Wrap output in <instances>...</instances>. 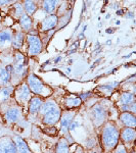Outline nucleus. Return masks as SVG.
I'll return each mask as SVG.
<instances>
[{
  "label": "nucleus",
  "instance_id": "obj_1",
  "mask_svg": "<svg viewBox=\"0 0 136 153\" xmlns=\"http://www.w3.org/2000/svg\"><path fill=\"white\" fill-rule=\"evenodd\" d=\"M120 131L118 127L112 122L105 123L101 131V142L107 151H113L119 144Z\"/></svg>",
  "mask_w": 136,
  "mask_h": 153
},
{
  "label": "nucleus",
  "instance_id": "obj_2",
  "mask_svg": "<svg viewBox=\"0 0 136 153\" xmlns=\"http://www.w3.org/2000/svg\"><path fill=\"white\" fill-rule=\"evenodd\" d=\"M39 112L42 115V122L47 126H54L59 120L61 115V108L52 99H48L43 102Z\"/></svg>",
  "mask_w": 136,
  "mask_h": 153
},
{
  "label": "nucleus",
  "instance_id": "obj_3",
  "mask_svg": "<svg viewBox=\"0 0 136 153\" xmlns=\"http://www.w3.org/2000/svg\"><path fill=\"white\" fill-rule=\"evenodd\" d=\"M26 39L28 42V55L35 56L40 54L43 49V44L40 37L37 34H27Z\"/></svg>",
  "mask_w": 136,
  "mask_h": 153
},
{
  "label": "nucleus",
  "instance_id": "obj_4",
  "mask_svg": "<svg viewBox=\"0 0 136 153\" xmlns=\"http://www.w3.org/2000/svg\"><path fill=\"white\" fill-rule=\"evenodd\" d=\"M27 85H28L30 91L36 95H44L45 90L47 89V87L41 81V79L34 74H30L27 76Z\"/></svg>",
  "mask_w": 136,
  "mask_h": 153
},
{
  "label": "nucleus",
  "instance_id": "obj_5",
  "mask_svg": "<svg viewBox=\"0 0 136 153\" xmlns=\"http://www.w3.org/2000/svg\"><path fill=\"white\" fill-rule=\"evenodd\" d=\"M90 115L93 120V124H94L96 127H99V126L103 125L107 122V118H108L107 109L101 104L93 105L90 110Z\"/></svg>",
  "mask_w": 136,
  "mask_h": 153
},
{
  "label": "nucleus",
  "instance_id": "obj_6",
  "mask_svg": "<svg viewBox=\"0 0 136 153\" xmlns=\"http://www.w3.org/2000/svg\"><path fill=\"white\" fill-rule=\"evenodd\" d=\"M75 115V111H67L61 115V118H59V120H61V132L64 135H67L69 133V127H70L71 123L74 120Z\"/></svg>",
  "mask_w": 136,
  "mask_h": 153
},
{
  "label": "nucleus",
  "instance_id": "obj_7",
  "mask_svg": "<svg viewBox=\"0 0 136 153\" xmlns=\"http://www.w3.org/2000/svg\"><path fill=\"white\" fill-rule=\"evenodd\" d=\"M13 39V31L7 28L0 31V48H7L11 46Z\"/></svg>",
  "mask_w": 136,
  "mask_h": 153
},
{
  "label": "nucleus",
  "instance_id": "obj_8",
  "mask_svg": "<svg viewBox=\"0 0 136 153\" xmlns=\"http://www.w3.org/2000/svg\"><path fill=\"white\" fill-rule=\"evenodd\" d=\"M58 25V16L56 14H49L41 22V31L47 32L53 30Z\"/></svg>",
  "mask_w": 136,
  "mask_h": 153
},
{
  "label": "nucleus",
  "instance_id": "obj_9",
  "mask_svg": "<svg viewBox=\"0 0 136 153\" xmlns=\"http://www.w3.org/2000/svg\"><path fill=\"white\" fill-rule=\"evenodd\" d=\"M22 117H23L22 110L19 107H16V106L9 107L4 112V118L8 123H18L19 120H21Z\"/></svg>",
  "mask_w": 136,
  "mask_h": 153
},
{
  "label": "nucleus",
  "instance_id": "obj_10",
  "mask_svg": "<svg viewBox=\"0 0 136 153\" xmlns=\"http://www.w3.org/2000/svg\"><path fill=\"white\" fill-rule=\"evenodd\" d=\"M0 153H18L13 140L8 137L0 139Z\"/></svg>",
  "mask_w": 136,
  "mask_h": 153
},
{
  "label": "nucleus",
  "instance_id": "obj_11",
  "mask_svg": "<svg viewBox=\"0 0 136 153\" xmlns=\"http://www.w3.org/2000/svg\"><path fill=\"white\" fill-rule=\"evenodd\" d=\"M13 71L16 75H22L25 71V57L23 53H21L19 51H16L14 54V59H13V65H12Z\"/></svg>",
  "mask_w": 136,
  "mask_h": 153
},
{
  "label": "nucleus",
  "instance_id": "obj_12",
  "mask_svg": "<svg viewBox=\"0 0 136 153\" xmlns=\"http://www.w3.org/2000/svg\"><path fill=\"white\" fill-rule=\"evenodd\" d=\"M120 138L123 143L125 144H130V143L134 142L136 138V131L132 128H123L120 131Z\"/></svg>",
  "mask_w": 136,
  "mask_h": 153
},
{
  "label": "nucleus",
  "instance_id": "obj_13",
  "mask_svg": "<svg viewBox=\"0 0 136 153\" xmlns=\"http://www.w3.org/2000/svg\"><path fill=\"white\" fill-rule=\"evenodd\" d=\"M120 120L126 128H132V129H135L136 117H135V114H133V113L122 112L120 114Z\"/></svg>",
  "mask_w": 136,
  "mask_h": 153
},
{
  "label": "nucleus",
  "instance_id": "obj_14",
  "mask_svg": "<svg viewBox=\"0 0 136 153\" xmlns=\"http://www.w3.org/2000/svg\"><path fill=\"white\" fill-rule=\"evenodd\" d=\"M42 104H43V100L41 97H39V96L31 97V99L29 100V112L33 115L37 114L40 111Z\"/></svg>",
  "mask_w": 136,
  "mask_h": 153
},
{
  "label": "nucleus",
  "instance_id": "obj_15",
  "mask_svg": "<svg viewBox=\"0 0 136 153\" xmlns=\"http://www.w3.org/2000/svg\"><path fill=\"white\" fill-rule=\"evenodd\" d=\"M61 3L59 1H56V0H45V1L41 2V7L43 9V11L45 13L49 14H54L56 9L58 8V4Z\"/></svg>",
  "mask_w": 136,
  "mask_h": 153
},
{
  "label": "nucleus",
  "instance_id": "obj_16",
  "mask_svg": "<svg viewBox=\"0 0 136 153\" xmlns=\"http://www.w3.org/2000/svg\"><path fill=\"white\" fill-rule=\"evenodd\" d=\"M25 38H26V34L24 33L22 30L19 31H16V33L13 32V39H12V44L11 46L13 47L16 50H19L21 47L23 46Z\"/></svg>",
  "mask_w": 136,
  "mask_h": 153
},
{
  "label": "nucleus",
  "instance_id": "obj_17",
  "mask_svg": "<svg viewBox=\"0 0 136 153\" xmlns=\"http://www.w3.org/2000/svg\"><path fill=\"white\" fill-rule=\"evenodd\" d=\"M12 140H13L14 144H16V151H18V153H31L27 142L25 141L22 137H19V136H16V137H13V139Z\"/></svg>",
  "mask_w": 136,
  "mask_h": 153
},
{
  "label": "nucleus",
  "instance_id": "obj_18",
  "mask_svg": "<svg viewBox=\"0 0 136 153\" xmlns=\"http://www.w3.org/2000/svg\"><path fill=\"white\" fill-rule=\"evenodd\" d=\"M18 96L19 100L23 101V102H28L31 99V91L27 85V83L22 84L18 89Z\"/></svg>",
  "mask_w": 136,
  "mask_h": 153
},
{
  "label": "nucleus",
  "instance_id": "obj_19",
  "mask_svg": "<svg viewBox=\"0 0 136 153\" xmlns=\"http://www.w3.org/2000/svg\"><path fill=\"white\" fill-rule=\"evenodd\" d=\"M19 26H21V29L24 30V33L25 32L31 31L32 27H33V21H32V18L26 13H24L23 16L19 19Z\"/></svg>",
  "mask_w": 136,
  "mask_h": 153
},
{
  "label": "nucleus",
  "instance_id": "obj_20",
  "mask_svg": "<svg viewBox=\"0 0 136 153\" xmlns=\"http://www.w3.org/2000/svg\"><path fill=\"white\" fill-rule=\"evenodd\" d=\"M22 3H23L25 13L28 14L29 16H33L37 11V9H38V5H37V3L35 1H33V0H25Z\"/></svg>",
  "mask_w": 136,
  "mask_h": 153
},
{
  "label": "nucleus",
  "instance_id": "obj_21",
  "mask_svg": "<svg viewBox=\"0 0 136 153\" xmlns=\"http://www.w3.org/2000/svg\"><path fill=\"white\" fill-rule=\"evenodd\" d=\"M135 102V96L133 93L131 92H123L120 96L119 99V105L120 106H125L131 103Z\"/></svg>",
  "mask_w": 136,
  "mask_h": 153
},
{
  "label": "nucleus",
  "instance_id": "obj_22",
  "mask_svg": "<svg viewBox=\"0 0 136 153\" xmlns=\"http://www.w3.org/2000/svg\"><path fill=\"white\" fill-rule=\"evenodd\" d=\"M11 73L7 71L6 68H0V87H6L10 82Z\"/></svg>",
  "mask_w": 136,
  "mask_h": 153
},
{
  "label": "nucleus",
  "instance_id": "obj_23",
  "mask_svg": "<svg viewBox=\"0 0 136 153\" xmlns=\"http://www.w3.org/2000/svg\"><path fill=\"white\" fill-rule=\"evenodd\" d=\"M55 153H70V144L65 138H61L56 144Z\"/></svg>",
  "mask_w": 136,
  "mask_h": 153
},
{
  "label": "nucleus",
  "instance_id": "obj_24",
  "mask_svg": "<svg viewBox=\"0 0 136 153\" xmlns=\"http://www.w3.org/2000/svg\"><path fill=\"white\" fill-rule=\"evenodd\" d=\"M24 13H25V11H24L23 3H22V2H19V1H16V3H13V5H12L11 16H13L14 19H19Z\"/></svg>",
  "mask_w": 136,
  "mask_h": 153
},
{
  "label": "nucleus",
  "instance_id": "obj_25",
  "mask_svg": "<svg viewBox=\"0 0 136 153\" xmlns=\"http://www.w3.org/2000/svg\"><path fill=\"white\" fill-rule=\"evenodd\" d=\"M14 88L10 87V86H6V87L0 88V102L3 103L10 97V95L13 92Z\"/></svg>",
  "mask_w": 136,
  "mask_h": 153
},
{
  "label": "nucleus",
  "instance_id": "obj_26",
  "mask_svg": "<svg viewBox=\"0 0 136 153\" xmlns=\"http://www.w3.org/2000/svg\"><path fill=\"white\" fill-rule=\"evenodd\" d=\"M64 102H65V105L69 108L78 107V106H80L81 104H82V101H81V99L79 97L66 98V99L64 100Z\"/></svg>",
  "mask_w": 136,
  "mask_h": 153
},
{
  "label": "nucleus",
  "instance_id": "obj_27",
  "mask_svg": "<svg viewBox=\"0 0 136 153\" xmlns=\"http://www.w3.org/2000/svg\"><path fill=\"white\" fill-rule=\"evenodd\" d=\"M121 109L123 110V112H130V113L135 114V112H136V103L133 102V103H131V104H128V105H125V106H121Z\"/></svg>",
  "mask_w": 136,
  "mask_h": 153
},
{
  "label": "nucleus",
  "instance_id": "obj_28",
  "mask_svg": "<svg viewBox=\"0 0 136 153\" xmlns=\"http://www.w3.org/2000/svg\"><path fill=\"white\" fill-rule=\"evenodd\" d=\"M119 85L118 82H113V83H110V84H107V85H103V86H100V89L102 91H107V92H112V91L115 89L117 86Z\"/></svg>",
  "mask_w": 136,
  "mask_h": 153
},
{
  "label": "nucleus",
  "instance_id": "obj_29",
  "mask_svg": "<svg viewBox=\"0 0 136 153\" xmlns=\"http://www.w3.org/2000/svg\"><path fill=\"white\" fill-rule=\"evenodd\" d=\"M114 150H115V151H114V153H127V151H126V149H125L124 144H122V143L118 144Z\"/></svg>",
  "mask_w": 136,
  "mask_h": 153
},
{
  "label": "nucleus",
  "instance_id": "obj_30",
  "mask_svg": "<svg viewBox=\"0 0 136 153\" xmlns=\"http://www.w3.org/2000/svg\"><path fill=\"white\" fill-rule=\"evenodd\" d=\"M80 126V123L77 122V120H73V122L71 123V125H70V127H69V132H71V131H74V130H76L77 128Z\"/></svg>",
  "mask_w": 136,
  "mask_h": 153
},
{
  "label": "nucleus",
  "instance_id": "obj_31",
  "mask_svg": "<svg viewBox=\"0 0 136 153\" xmlns=\"http://www.w3.org/2000/svg\"><path fill=\"white\" fill-rule=\"evenodd\" d=\"M89 96H91V92H85V93H82V94L79 95V98L81 99V101H84L86 100Z\"/></svg>",
  "mask_w": 136,
  "mask_h": 153
},
{
  "label": "nucleus",
  "instance_id": "obj_32",
  "mask_svg": "<svg viewBox=\"0 0 136 153\" xmlns=\"http://www.w3.org/2000/svg\"><path fill=\"white\" fill-rule=\"evenodd\" d=\"M16 1H9V0H5V1H4V0H0V7L1 6H3V5H7V4H10V3H16Z\"/></svg>",
  "mask_w": 136,
  "mask_h": 153
},
{
  "label": "nucleus",
  "instance_id": "obj_33",
  "mask_svg": "<svg viewBox=\"0 0 136 153\" xmlns=\"http://www.w3.org/2000/svg\"><path fill=\"white\" fill-rule=\"evenodd\" d=\"M65 139L67 140V142L69 143V144H71V143H74V139L72 138V136L69 135V133L66 135V137H65Z\"/></svg>",
  "mask_w": 136,
  "mask_h": 153
},
{
  "label": "nucleus",
  "instance_id": "obj_34",
  "mask_svg": "<svg viewBox=\"0 0 136 153\" xmlns=\"http://www.w3.org/2000/svg\"><path fill=\"white\" fill-rule=\"evenodd\" d=\"M75 153H84V151H83V148L81 147V146H78V147H77V149H76Z\"/></svg>",
  "mask_w": 136,
  "mask_h": 153
},
{
  "label": "nucleus",
  "instance_id": "obj_35",
  "mask_svg": "<svg viewBox=\"0 0 136 153\" xmlns=\"http://www.w3.org/2000/svg\"><path fill=\"white\" fill-rule=\"evenodd\" d=\"M113 32H114V31H113V30L108 29V31H107V33H113Z\"/></svg>",
  "mask_w": 136,
  "mask_h": 153
},
{
  "label": "nucleus",
  "instance_id": "obj_36",
  "mask_svg": "<svg viewBox=\"0 0 136 153\" xmlns=\"http://www.w3.org/2000/svg\"><path fill=\"white\" fill-rule=\"evenodd\" d=\"M1 28H2V25H1V23H0V31H1Z\"/></svg>",
  "mask_w": 136,
  "mask_h": 153
}]
</instances>
